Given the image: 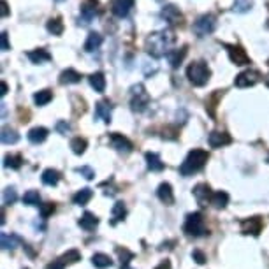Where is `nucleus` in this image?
Wrapping results in <instances>:
<instances>
[{"instance_id":"obj_21","label":"nucleus","mask_w":269,"mask_h":269,"mask_svg":"<svg viewBox=\"0 0 269 269\" xmlns=\"http://www.w3.org/2000/svg\"><path fill=\"white\" fill-rule=\"evenodd\" d=\"M88 81H90V85H92V88L95 90V92L102 93L106 90V78H104V74H102V72L90 74Z\"/></svg>"},{"instance_id":"obj_37","label":"nucleus","mask_w":269,"mask_h":269,"mask_svg":"<svg viewBox=\"0 0 269 269\" xmlns=\"http://www.w3.org/2000/svg\"><path fill=\"white\" fill-rule=\"evenodd\" d=\"M86 146H88V143H86V139H83V138H74L72 141H70V150L76 153V155L85 153Z\"/></svg>"},{"instance_id":"obj_53","label":"nucleus","mask_w":269,"mask_h":269,"mask_svg":"<svg viewBox=\"0 0 269 269\" xmlns=\"http://www.w3.org/2000/svg\"><path fill=\"white\" fill-rule=\"evenodd\" d=\"M55 2H64V0H55Z\"/></svg>"},{"instance_id":"obj_7","label":"nucleus","mask_w":269,"mask_h":269,"mask_svg":"<svg viewBox=\"0 0 269 269\" xmlns=\"http://www.w3.org/2000/svg\"><path fill=\"white\" fill-rule=\"evenodd\" d=\"M260 81V72L255 69H248V70H243L241 74H238L234 80V85L238 88H250V86L257 85Z\"/></svg>"},{"instance_id":"obj_36","label":"nucleus","mask_w":269,"mask_h":269,"mask_svg":"<svg viewBox=\"0 0 269 269\" xmlns=\"http://www.w3.org/2000/svg\"><path fill=\"white\" fill-rule=\"evenodd\" d=\"M53 99V93L51 90H41V92H37L34 95V102L37 106H46L49 101Z\"/></svg>"},{"instance_id":"obj_11","label":"nucleus","mask_w":269,"mask_h":269,"mask_svg":"<svg viewBox=\"0 0 269 269\" xmlns=\"http://www.w3.org/2000/svg\"><path fill=\"white\" fill-rule=\"evenodd\" d=\"M109 143H111V146H113L114 150L120 151V153H130L132 148H134L130 141L127 139L125 136L118 134V132H114V134L109 136Z\"/></svg>"},{"instance_id":"obj_10","label":"nucleus","mask_w":269,"mask_h":269,"mask_svg":"<svg viewBox=\"0 0 269 269\" xmlns=\"http://www.w3.org/2000/svg\"><path fill=\"white\" fill-rule=\"evenodd\" d=\"M136 0H113L111 2V12H113L117 18H127L129 12L134 7Z\"/></svg>"},{"instance_id":"obj_46","label":"nucleus","mask_w":269,"mask_h":269,"mask_svg":"<svg viewBox=\"0 0 269 269\" xmlns=\"http://www.w3.org/2000/svg\"><path fill=\"white\" fill-rule=\"evenodd\" d=\"M7 49H11L9 41H7V32H2V51H7Z\"/></svg>"},{"instance_id":"obj_40","label":"nucleus","mask_w":269,"mask_h":269,"mask_svg":"<svg viewBox=\"0 0 269 269\" xmlns=\"http://www.w3.org/2000/svg\"><path fill=\"white\" fill-rule=\"evenodd\" d=\"M16 199H18V194H16V190L9 187L4 190V204H14Z\"/></svg>"},{"instance_id":"obj_28","label":"nucleus","mask_w":269,"mask_h":269,"mask_svg":"<svg viewBox=\"0 0 269 269\" xmlns=\"http://www.w3.org/2000/svg\"><path fill=\"white\" fill-rule=\"evenodd\" d=\"M127 217V208H125V204H123L122 201H118V202H114V206H113V211H111V218H113V223H118V222H122L123 218Z\"/></svg>"},{"instance_id":"obj_1","label":"nucleus","mask_w":269,"mask_h":269,"mask_svg":"<svg viewBox=\"0 0 269 269\" xmlns=\"http://www.w3.org/2000/svg\"><path fill=\"white\" fill-rule=\"evenodd\" d=\"M175 43H176V35L172 30L153 32L146 39V51L150 53L153 59H162V56H167V53L171 51Z\"/></svg>"},{"instance_id":"obj_22","label":"nucleus","mask_w":269,"mask_h":269,"mask_svg":"<svg viewBox=\"0 0 269 269\" xmlns=\"http://www.w3.org/2000/svg\"><path fill=\"white\" fill-rule=\"evenodd\" d=\"M46 138H48V129H44V127H35V129L28 132V141H30L32 144L44 143Z\"/></svg>"},{"instance_id":"obj_6","label":"nucleus","mask_w":269,"mask_h":269,"mask_svg":"<svg viewBox=\"0 0 269 269\" xmlns=\"http://www.w3.org/2000/svg\"><path fill=\"white\" fill-rule=\"evenodd\" d=\"M215 27H217V18L213 14H204L194 23V32L199 37H204L209 35L215 30Z\"/></svg>"},{"instance_id":"obj_47","label":"nucleus","mask_w":269,"mask_h":269,"mask_svg":"<svg viewBox=\"0 0 269 269\" xmlns=\"http://www.w3.org/2000/svg\"><path fill=\"white\" fill-rule=\"evenodd\" d=\"M64 267H65V266L60 262V260H55V262H51V264L48 266V269H64Z\"/></svg>"},{"instance_id":"obj_41","label":"nucleus","mask_w":269,"mask_h":269,"mask_svg":"<svg viewBox=\"0 0 269 269\" xmlns=\"http://www.w3.org/2000/svg\"><path fill=\"white\" fill-rule=\"evenodd\" d=\"M117 254H118V257H120V260H122V264H123V266H127V264H129L130 260L134 259V254L127 250V248H118V250H117Z\"/></svg>"},{"instance_id":"obj_3","label":"nucleus","mask_w":269,"mask_h":269,"mask_svg":"<svg viewBox=\"0 0 269 269\" xmlns=\"http://www.w3.org/2000/svg\"><path fill=\"white\" fill-rule=\"evenodd\" d=\"M187 78L194 86H204L211 78V69L204 62H192L187 69Z\"/></svg>"},{"instance_id":"obj_25","label":"nucleus","mask_w":269,"mask_h":269,"mask_svg":"<svg viewBox=\"0 0 269 269\" xmlns=\"http://www.w3.org/2000/svg\"><path fill=\"white\" fill-rule=\"evenodd\" d=\"M227 204H229V194L222 192V190H218V192H213V197H211V206H213V208L223 209Z\"/></svg>"},{"instance_id":"obj_20","label":"nucleus","mask_w":269,"mask_h":269,"mask_svg":"<svg viewBox=\"0 0 269 269\" xmlns=\"http://www.w3.org/2000/svg\"><path fill=\"white\" fill-rule=\"evenodd\" d=\"M81 74L74 69H67L60 74V85H74V83H80L81 81Z\"/></svg>"},{"instance_id":"obj_14","label":"nucleus","mask_w":269,"mask_h":269,"mask_svg":"<svg viewBox=\"0 0 269 269\" xmlns=\"http://www.w3.org/2000/svg\"><path fill=\"white\" fill-rule=\"evenodd\" d=\"M160 16H162L169 25H180L183 22V14H181V11L178 9L176 6H164Z\"/></svg>"},{"instance_id":"obj_52","label":"nucleus","mask_w":269,"mask_h":269,"mask_svg":"<svg viewBox=\"0 0 269 269\" xmlns=\"http://www.w3.org/2000/svg\"><path fill=\"white\" fill-rule=\"evenodd\" d=\"M122 269H130V267H127V266H123V267H122Z\"/></svg>"},{"instance_id":"obj_43","label":"nucleus","mask_w":269,"mask_h":269,"mask_svg":"<svg viewBox=\"0 0 269 269\" xmlns=\"http://www.w3.org/2000/svg\"><path fill=\"white\" fill-rule=\"evenodd\" d=\"M78 172H80V175H81L83 178H86V180H93V176H95L93 169L88 167V165H83V167H78Z\"/></svg>"},{"instance_id":"obj_19","label":"nucleus","mask_w":269,"mask_h":269,"mask_svg":"<svg viewBox=\"0 0 269 269\" xmlns=\"http://www.w3.org/2000/svg\"><path fill=\"white\" fill-rule=\"evenodd\" d=\"M28 60L32 62V64H44V62H49L51 60V55L46 51V49L39 48V49H32V51L27 53Z\"/></svg>"},{"instance_id":"obj_33","label":"nucleus","mask_w":269,"mask_h":269,"mask_svg":"<svg viewBox=\"0 0 269 269\" xmlns=\"http://www.w3.org/2000/svg\"><path fill=\"white\" fill-rule=\"evenodd\" d=\"M48 32L53 35H62L64 34V22H62L60 18H51L46 25Z\"/></svg>"},{"instance_id":"obj_51","label":"nucleus","mask_w":269,"mask_h":269,"mask_svg":"<svg viewBox=\"0 0 269 269\" xmlns=\"http://www.w3.org/2000/svg\"><path fill=\"white\" fill-rule=\"evenodd\" d=\"M266 85H267V88H269V74H267V78H266Z\"/></svg>"},{"instance_id":"obj_17","label":"nucleus","mask_w":269,"mask_h":269,"mask_svg":"<svg viewBox=\"0 0 269 269\" xmlns=\"http://www.w3.org/2000/svg\"><path fill=\"white\" fill-rule=\"evenodd\" d=\"M185 56H187V46L178 48V49H171V51L167 53V60H169V64H171L172 69L180 67V65L183 64Z\"/></svg>"},{"instance_id":"obj_39","label":"nucleus","mask_w":269,"mask_h":269,"mask_svg":"<svg viewBox=\"0 0 269 269\" xmlns=\"http://www.w3.org/2000/svg\"><path fill=\"white\" fill-rule=\"evenodd\" d=\"M254 0H234V12H246L252 9Z\"/></svg>"},{"instance_id":"obj_5","label":"nucleus","mask_w":269,"mask_h":269,"mask_svg":"<svg viewBox=\"0 0 269 269\" xmlns=\"http://www.w3.org/2000/svg\"><path fill=\"white\" fill-rule=\"evenodd\" d=\"M150 104V95L144 90V86L138 83L130 88V106H132V111L136 113H143L144 109Z\"/></svg>"},{"instance_id":"obj_26","label":"nucleus","mask_w":269,"mask_h":269,"mask_svg":"<svg viewBox=\"0 0 269 269\" xmlns=\"http://www.w3.org/2000/svg\"><path fill=\"white\" fill-rule=\"evenodd\" d=\"M0 243H2V248L4 250H14L16 246L22 243V239L18 238V236H14V234H6V233H2L0 234Z\"/></svg>"},{"instance_id":"obj_35","label":"nucleus","mask_w":269,"mask_h":269,"mask_svg":"<svg viewBox=\"0 0 269 269\" xmlns=\"http://www.w3.org/2000/svg\"><path fill=\"white\" fill-rule=\"evenodd\" d=\"M59 260L64 264V266H67V264H76V262H80L81 260V254L78 250H69L67 254L62 255Z\"/></svg>"},{"instance_id":"obj_16","label":"nucleus","mask_w":269,"mask_h":269,"mask_svg":"<svg viewBox=\"0 0 269 269\" xmlns=\"http://www.w3.org/2000/svg\"><path fill=\"white\" fill-rule=\"evenodd\" d=\"M111 111H113V106H111L109 101H101L95 107V118L102 120L104 123L111 122Z\"/></svg>"},{"instance_id":"obj_44","label":"nucleus","mask_w":269,"mask_h":269,"mask_svg":"<svg viewBox=\"0 0 269 269\" xmlns=\"http://www.w3.org/2000/svg\"><path fill=\"white\" fill-rule=\"evenodd\" d=\"M192 259L196 260L197 264H204L206 260H208V259H206V255L202 254L201 250H194V252H192Z\"/></svg>"},{"instance_id":"obj_4","label":"nucleus","mask_w":269,"mask_h":269,"mask_svg":"<svg viewBox=\"0 0 269 269\" xmlns=\"http://www.w3.org/2000/svg\"><path fill=\"white\" fill-rule=\"evenodd\" d=\"M183 233L190 236V238H201V236L208 234V229H206V222L202 213H190L185 220L183 225Z\"/></svg>"},{"instance_id":"obj_23","label":"nucleus","mask_w":269,"mask_h":269,"mask_svg":"<svg viewBox=\"0 0 269 269\" xmlns=\"http://www.w3.org/2000/svg\"><path fill=\"white\" fill-rule=\"evenodd\" d=\"M102 44V35L97 34V32H92V34H88L86 37V43H85V51L86 53H92L95 49H99Z\"/></svg>"},{"instance_id":"obj_15","label":"nucleus","mask_w":269,"mask_h":269,"mask_svg":"<svg viewBox=\"0 0 269 269\" xmlns=\"http://www.w3.org/2000/svg\"><path fill=\"white\" fill-rule=\"evenodd\" d=\"M208 143L211 148H222V146H227V144L233 143V138H230L227 132H211V134L208 136Z\"/></svg>"},{"instance_id":"obj_12","label":"nucleus","mask_w":269,"mask_h":269,"mask_svg":"<svg viewBox=\"0 0 269 269\" xmlns=\"http://www.w3.org/2000/svg\"><path fill=\"white\" fill-rule=\"evenodd\" d=\"M194 197L199 202V206H208L211 204V197H213V192H211L208 183H199L196 188H194Z\"/></svg>"},{"instance_id":"obj_45","label":"nucleus","mask_w":269,"mask_h":269,"mask_svg":"<svg viewBox=\"0 0 269 269\" xmlns=\"http://www.w3.org/2000/svg\"><path fill=\"white\" fill-rule=\"evenodd\" d=\"M56 130H59L60 134H67V132L70 130V127H69L67 122H59L56 123Z\"/></svg>"},{"instance_id":"obj_2","label":"nucleus","mask_w":269,"mask_h":269,"mask_svg":"<svg viewBox=\"0 0 269 269\" xmlns=\"http://www.w3.org/2000/svg\"><path fill=\"white\" fill-rule=\"evenodd\" d=\"M209 159V153L206 150H192L187 155V159L183 160V164L180 165V172L183 176H192L196 172H199L201 169H204L206 162Z\"/></svg>"},{"instance_id":"obj_31","label":"nucleus","mask_w":269,"mask_h":269,"mask_svg":"<svg viewBox=\"0 0 269 269\" xmlns=\"http://www.w3.org/2000/svg\"><path fill=\"white\" fill-rule=\"evenodd\" d=\"M60 181V172L55 171V169H46L43 172V183L48 185V187H55Z\"/></svg>"},{"instance_id":"obj_30","label":"nucleus","mask_w":269,"mask_h":269,"mask_svg":"<svg viewBox=\"0 0 269 269\" xmlns=\"http://www.w3.org/2000/svg\"><path fill=\"white\" fill-rule=\"evenodd\" d=\"M146 164L150 171H162L164 169V162L160 160V157L157 153H146Z\"/></svg>"},{"instance_id":"obj_8","label":"nucleus","mask_w":269,"mask_h":269,"mask_svg":"<svg viewBox=\"0 0 269 269\" xmlns=\"http://www.w3.org/2000/svg\"><path fill=\"white\" fill-rule=\"evenodd\" d=\"M101 12V4L99 0H86L81 6V14H80V23L88 25L92 23V20Z\"/></svg>"},{"instance_id":"obj_38","label":"nucleus","mask_w":269,"mask_h":269,"mask_svg":"<svg viewBox=\"0 0 269 269\" xmlns=\"http://www.w3.org/2000/svg\"><path fill=\"white\" fill-rule=\"evenodd\" d=\"M23 202L28 206H39V202H41L39 192H35V190H28V192L23 196Z\"/></svg>"},{"instance_id":"obj_27","label":"nucleus","mask_w":269,"mask_h":269,"mask_svg":"<svg viewBox=\"0 0 269 269\" xmlns=\"http://www.w3.org/2000/svg\"><path fill=\"white\" fill-rule=\"evenodd\" d=\"M92 197H93L92 190H90V188H81L78 194H74L72 201H74V204H78V206H85V204H88Z\"/></svg>"},{"instance_id":"obj_32","label":"nucleus","mask_w":269,"mask_h":269,"mask_svg":"<svg viewBox=\"0 0 269 269\" xmlns=\"http://www.w3.org/2000/svg\"><path fill=\"white\" fill-rule=\"evenodd\" d=\"M92 264L97 269H106L113 264V260H111L109 255H106V254H95L92 257Z\"/></svg>"},{"instance_id":"obj_13","label":"nucleus","mask_w":269,"mask_h":269,"mask_svg":"<svg viewBox=\"0 0 269 269\" xmlns=\"http://www.w3.org/2000/svg\"><path fill=\"white\" fill-rule=\"evenodd\" d=\"M262 230V218L260 217H252L241 222V233L243 234H252V236H259Z\"/></svg>"},{"instance_id":"obj_18","label":"nucleus","mask_w":269,"mask_h":269,"mask_svg":"<svg viewBox=\"0 0 269 269\" xmlns=\"http://www.w3.org/2000/svg\"><path fill=\"white\" fill-rule=\"evenodd\" d=\"M157 196L159 199L164 202L165 206H172L175 204V194H172V187L169 183H162L157 190Z\"/></svg>"},{"instance_id":"obj_50","label":"nucleus","mask_w":269,"mask_h":269,"mask_svg":"<svg viewBox=\"0 0 269 269\" xmlns=\"http://www.w3.org/2000/svg\"><path fill=\"white\" fill-rule=\"evenodd\" d=\"M0 85H2V92H0V95H2V97H4V95L7 93V85H6V81H2V83H0Z\"/></svg>"},{"instance_id":"obj_9","label":"nucleus","mask_w":269,"mask_h":269,"mask_svg":"<svg viewBox=\"0 0 269 269\" xmlns=\"http://www.w3.org/2000/svg\"><path fill=\"white\" fill-rule=\"evenodd\" d=\"M227 53H229V59L234 65H248L250 64V56L246 55V51L241 46H236V44H225Z\"/></svg>"},{"instance_id":"obj_42","label":"nucleus","mask_w":269,"mask_h":269,"mask_svg":"<svg viewBox=\"0 0 269 269\" xmlns=\"http://www.w3.org/2000/svg\"><path fill=\"white\" fill-rule=\"evenodd\" d=\"M56 209V206L53 202H46V204H41V217L43 218H48L49 215H53Z\"/></svg>"},{"instance_id":"obj_34","label":"nucleus","mask_w":269,"mask_h":269,"mask_svg":"<svg viewBox=\"0 0 269 269\" xmlns=\"http://www.w3.org/2000/svg\"><path fill=\"white\" fill-rule=\"evenodd\" d=\"M22 165H23V157L22 155H6L4 157V167L20 169Z\"/></svg>"},{"instance_id":"obj_24","label":"nucleus","mask_w":269,"mask_h":269,"mask_svg":"<svg viewBox=\"0 0 269 269\" xmlns=\"http://www.w3.org/2000/svg\"><path fill=\"white\" fill-rule=\"evenodd\" d=\"M97 225H99V218L95 217L93 213H90V211H86V213L80 218V227L85 230H93Z\"/></svg>"},{"instance_id":"obj_29","label":"nucleus","mask_w":269,"mask_h":269,"mask_svg":"<svg viewBox=\"0 0 269 269\" xmlns=\"http://www.w3.org/2000/svg\"><path fill=\"white\" fill-rule=\"evenodd\" d=\"M0 139H2L4 144H16L20 141V136L18 132L14 129H9V127H4L2 129V134H0Z\"/></svg>"},{"instance_id":"obj_49","label":"nucleus","mask_w":269,"mask_h":269,"mask_svg":"<svg viewBox=\"0 0 269 269\" xmlns=\"http://www.w3.org/2000/svg\"><path fill=\"white\" fill-rule=\"evenodd\" d=\"M7 14H9V11H7V2L2 0V18H6Z\"/></svg>"},{"instance_id":"obj_48","label":"nucleus","mask_w":269,"mask_h":269,"mask_svg":"<svg viewBox=\"0 0 269 269\" xmlns=\"http://www.w3.org/2000/svg\"><path fill=\"white\" fill-rule=\"evenodd\" d=\"M155 269H171V262H169V260H162Z\"/></svg>"},{"instance_id":"obj_54","label":"nucleus","mask_w":269,"mask_h":269,"mask_svg":"<svg viewBox=\"0 0 269 269\" xmlns=\"http://www.w3.org/2000/svg\"><path fill=\"white\" fill-rule=\"evenodd\" d=\"M267 162H269V157H267Z\"/></svg>"}]
</instances>
